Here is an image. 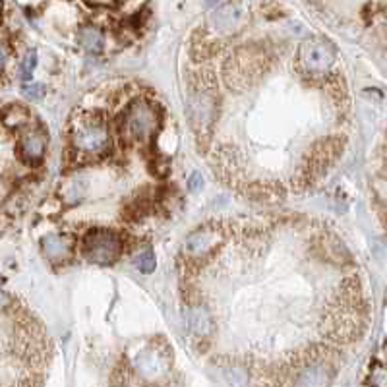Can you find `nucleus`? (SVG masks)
Returning <instances> with one entry per match:
<instances>
[{
    "instance_id": "f257e3e1",
    "label": "nucleus",
    "mask_w": 387,
    "mask_h": 387,
    "mask_svg": "<svg viewBox=\"0 0 387 387\" xmlns=\"http://www.w3.org/2000/svg\"><path fill=\"white\" fill-rule=\"evenodd\" d=\"M83 254L97 265H110L120 254V238L113 231H91L83 238Z\"/></svg>"
},
{
    "instance_id": "f03ea898",
    "label": "nucleus",
    "mask_w": 387,
    "mask_h": 387,
    "mask_svg": "<svg viewBox=\"0 0 387 387\" xmlns=\"http://www.w3.org/2000/svg\"><path fill=\"white\" fill-rule=\"evenodd\" d=\"M157 122H159V117H157L155 108L149 107L145 101H135L126 115L128 135L134 142H142L144 144L155 132Z\"/></svg>"
},
{
    "instance_id": "7ed1b4c3",
    "label": "nucleus",
    "mask_w": 387,
    "mask_h": 387,
    "mask_svg": "<svg viewBox=\"0 0 387 387\" xmlns=\"http://www.w3.org/2000/svg\"><path fill=\"white\" fill-rule=\"evenodd\" d=\"M298 63L310 72H325L335 63V49L325 41H308L298 51Z\"/></svg>"
},
{
    "instance_id": "20e7f679",
    "label": "nucleus",
    "mask_w": 387,
    "mask_h": 387,
    "mask_svg": "<svg viewBox=\"0 0 387 387\" xmlns=\"http://www.w3.org/2000/svg\"><path fill=\"white\" fill-rule=\"evenodd\" d=\"M74 144L85 154H101L108 144L107 128L101 122L85 120L80 126L74 128Z\"/></svg>"
},
{
    "instance_id": "39448f33",
    "label": "nucleus",
    "mask_w": 387,
    "mask_h": 387,
    "mask_svg": "<svg viewBox=\"0 0 387 387\" xmlns=\"http://www.w3.org/2000/svg\"><path fill=\"white\" fill-rule=\"evenodd\" d=\"M244 22H246V10H244V6L234 4V2L217 10L213 18H211V24L215 27L217 33H225V35L238 31L244 26Z\"/></svg>"
},
{
    "instance_id": "423d86ee",
    "label": "nucleus",
    "mask_w": 387,
    "mask_h": 387,
    "mask_svg": "<svg viewBox=\"0 0 387 387\" xmlns=\"http://www.w3.org/2000/svg\"><path fill=\"white\" fill-rule=\"evenodd\" d=\"M135 368L147 378H155V376H161L163 372L167 370V359H163L161 352L147 349L135 359Z\"/></svg>"
},
{
    "instance_id": "0eeeda50",
    "label": "nucleus",
    "mask_w": 387,
    "mask_h": 387,
    "mask_svg": "<svg viewBox=\"0 0 387 387\" xmlns=\"http://www.w3.org/2000/svg\"><path fill=\"white\" fill-rule=\"evenodd\" d=\"M19 151H22V157L27 163L37 165L45 155V140H43V135L37 134V132H29V134L24 135L22 144H19Z\"/></svg>"
},
{
    "instance_id": "6e6552de",
    "label": "nucleus",
    "mask_w": 387,
    "mask_h": 387,
    "mask_svg": "<svg viewBox=\"0 0 387 387\" xmlns=\"http://www.w3.org/2000/svg\"><path fill=\"white\" fill-rule=\"evenodd\" d=\"M43 252L51 261H63L64 258L70 256V244L64 236H58V234H47L43 236Z\"/></svg>"
},
{
    "instance_id": "1a4fd4ad",
    "label": "nucleus",
    "mask_w": 387,
    "mask_h": 387,
    "mask_svg": "<svg viewBox=\"0 0 387 387\" xmlns=\"http://www.w3.org/2000/svg\"><path fill=\"white\" fill-rule=\"evenodd\" d=\"M215 236V233H209V231H199V233L192 234L188 240H186V250L190 254L206 252V250H209L213 246Z\"/></svg>"
},
{
    "instance_id": "9d476101",
    "label": "nucleus",
    "mask_w": 387,
    "mask_h": 387,
    "mask_svg": "<svg viewBox=\"0 0 387 387\" xmlns=\"http://www.w3.org/2000/svg\"><path fill=\"white\" fill-rule=\"evenodd\" d=\"M188 325L192 331H196L198 335H207L211 331V318L206 310L201 308H194L188 312Z\"/></svg>"
},
{
    "instance_id": "9b49d317",
    "label": "nucleus",
    "mask_w": 387,
    "mask_h": 387,
    "mask_svg": "<svg viewBox=\"0 0 387 387\" xmlns=\"http://www.w3.org/2000/svg\"><path fill=\"white\" fill-rule=\"evenodd\" d=\"M80 43L83 49H88L91 53H97L105 45V39H103V33H101L99 29H95V27H83L80 33Z\"/></svg>"
},
{
    "instance_id": "f8f14e48",
    "label": "nucleus",
    "mask_w": 387,
    "mask_h": 387,
    "mask_svg": "<svg viewBox=\"0 0 387 387\" xmlns=\"http://www.w3.org/2000/svg\"><path fill=\"white\" fill-rule=\"evenodd\" d=\"M27 120H29V113L24 107H18V105L8 107L4 110V115H2V122L8 128L24 126Z\"/></svg>"
},
{
    "instance_id": "ddd939ff",
    "label": "nucleus",
    "mask_w": 387,
    "mask_h": 387,
    "mask_svg": "<svg viewBox=\"0 0 387 387\" xmlns=\"http://www.w3.org/2000/svg\"><path fill=\"white\" fill-rule=\"evenodd\" d=\"M134 265L135 270L142 271V273H151V271L155 270V265H157L155 254L151 252V250H142V252L134 258Z\"/></svg>"
},
{
    "instance_id": "4468645a",
    "label": "nucleus",
    "mask_w": 387,
    "mask_h": 387,
    "mask_svg": "<svg viewBox=\"0 0 387 387\" xmlns=\"http://www.w3.org/2000/svg\"><path fill=\"white\" fill-rule=\"evenodd\" d=\"M35 63H37V53L35 51H29L26 54V60H24V66H22V78L24 80H31L33 76V70H35Z\"/></svg>"
},
{
    "instance_id": "2eb2a0df",
    "label": "nucleus",
    "mask_w": 387,
    "mask_h": 387,
    "mask_svg": "<svg viewBox=\"0 0 387 387\" xmlns=\"http://www.w3.org/2000/svg\"><path fill=\"white\" fill-rule=\"evenodd\" d=\"M22 91H24V95L29 97V99H41V97L45 95V85L33 83V85H26Z\"/></svg>"
},
{
    "instance_id": "dca6fc26",
    "label": "nucleus",
    "mask_w": 387,
    "mask_h": 387,
    "mask_svg": "<svg viewBox=\"0 0 387 387\" xmlns=\"http://www.w3.org/2000/svg\"><path fill=\"white\" fill-rule=\"evenodd\" d=\"M188 188L192 190V192H198L199 188H204V176H201L199 172H194V174L190 176Z\"/></svg>"
},
{
    "instance_id": "f3484780",
    "label": "nucleus",
    "mask_w": 387,
    "mask_h": 387,
    "mask_svg": "<svg viewBox=\"0 0 387 387\" xmlns=\"http://www.w3.org/2000/svg\"><path fill=\"white\" fill-rule=\"evenodd\" d=\"M8 60V49L4 45H0V72L4 70V64Z\"/></svg>"
},
{
    "instance_id": "a211bd4d",
    "label": "nucleus",
    "mask_w": 387,
    "mask_h": 387,
    "mask_svg": "<svg viewBox=\"0 0 387 387\" xmlns=\"http://www.w3.org/2000/svg\"><path fill=\"white\" fill-rule=\"evenodd\" d=\"M10 306V297L8 295H4V293H0V310H4V308Z\"/></svg>"
},
{
    "instance_id": "6ab92c4d",
    "label": "nucleus",
    "mask_w": 387,
    "mask_h": 387,
    "mask_svg": "<svg viewBox=\"0 0 387 387\" xmlns=\"http://www.w3.org/2000/svg\"><path fill=\"white\" fill-rule=\"evenodd\" d=\"M90 4H103V6H108V4H113V0H88Z\"/></svg>"
},
{
    "instance_id": "aec40b11",
    "label": "nucleus",
    "mask_w": 387,
    "mask_h": 387,
    "mask_svg": "<svg viewBox=\"0 0 387 387\" xmlns=\"http://www.w3.org/2000/svg\"><path fill=\"white\" fill-rule=\"evenodd\" d=\"M207 4H213V2H215V0H206Z\"/></svg>"
},
{
    "instance_id": "412c9836",
    "label": "nucleus",
    "mask_w": 387,
    "mask_h": 387,
    "mask_svg": "<svg viewBox=\"0 0 387 387\" xmlns=\"http://www.w3.org/2000/svg\"><path fill=\"white\" fill-rule=\"evenodd\" d=\"M0 14H2V0H0Z\"/></svg>"
}]
</instances>
